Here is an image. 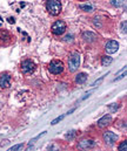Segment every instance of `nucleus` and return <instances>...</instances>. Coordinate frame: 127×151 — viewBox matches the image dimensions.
<instances>
[{
	"label": "nucleus",
	"instance_id": "obj_8",
	"mask_svg": "<svg viewBox=\"0 0 127 151\" xmlns=\"http://www.w3.org/2000/svg\"><path fill=\"white\" fill-rule=\"evenodd\" d=\"M12 83V76L8 73H2L0 75V88L2 89H7L11 87Z\"/></svg>",
	"mask_w": 127,
	"mask_h": 151
},
{
	"label": "nucleus",
	"instance_id": "obj_11",
	"mask_svg": "<svg viewBox=\"0 0 127 151\" xmlns=\"http://www.w3.org/2000/svg\"><path fill=\"white\" fill-rule=\"evenodd\" d=\"M112 116L111 115H105V116H102L99 121H98V127L100 128V129H105V128H107L108 125H111V123H112Z\"/></svg>",
	"mask_w": 127,
	"mask_h": 151
},
{
	"label": "nucleus",
	"instance_id": "obj_22",
	"mask_svg": "<svg viewBox=\"0 0 127 151\" xmlns=\"http://www.w3.org/2000/svg\"><path fill=\"white\" fill-rule=\"evenodd\" d=\"M121 31H123V33H125V34H126V21L121 24Z\"/></svg>",
	"mask_w": 127,
	"mask_h": 151
},
{
	"label": "nucleus",
	"instance_id": "obj_19",
	"mask_svg": "<svg viewBox=\"0 0 127 151\" xmlns=\"http://www.w3.org/2000/svg\"><path fill=\"white\" fill-rule=\"evenodd\" d=\"M66 115H67V114H65V115H62V116H60V117H57V118H55V119H54V121H52V124H53V125H54V124H57V123H58V122H60V121H61V119H64V118H65V116H66Z\"/></svg>",
	"mask_w": 127,
	"mask_h": 151
},
{
	"label": "nucleus",
	"instance_id": "obj_16",
	"mask_svg": "<svg viewBox=\"0 0 127 151\" xmlns=\"http://www.w3.org/2000/svg\"><path fill=\"white\" fill-rule=\"evenodd\" d=\"M79 8L83 9L84 12H92L93 11V6L92 5H80Z\"/></svg>",
	"mask_w": 127,
	"mask_h": 151
},
{
	"label": "nucleus",
	"instance_id": "obj_25",
	"mask_svg": "<svg viewBox=\"0 0 127 151\" xmlns=\"http://www.w3.org/2000/svg\"><path fill=\"white\" fill-rule=\"evenodd\" d=\"M79 1H85V0H79Z\"/></svg>",
	"mask_w": 127,
	"mask_h": 151
},
{
	"label": "nucleus",
	"instance_id": "obj_2",
	"mask_svg": "<svg viewBox=\"0 0 127 151\" xmlns=\"http://www.w3.org/2000/svg\"><path fill=\"white\" fill-rule=\"evenodd\" d=\"M80 66V54L78 52H73L68 58V70L71 73H74L78 70Z\"/></svg>",
	"mask_w": 127,
	"mask_h": 151
},
{
	"label": "nucleus",
	"instance_id": "obj_6",
	"mask_svg": "<svg viewBox=\"0 0 127 151\" xmlns=\"http://www.w3.org/2000/svg\"><path fill=\"white\" fill-rule=\"evenodd\" d=\"M12 41H13V37L8 31L0 29V46H2V47L9 46L12 43Z\"/></svg>",
	"mask_w": 127,
	"mask_h": 151
},
{
	"label": "nucleus",
	"instance_id": "obj_7",
	"mask_svg": "<svg viewBox=\"0 0 127 151\" xmlns=\"http://www.w3.org/2000/svg\"><path fill=\"white\" fill-rule=\"evenodd\" d=\"M102 139H104V142H105L106 145L112 147V145L115 144V142L118 139V136L114 132H112V131H105L102 134Z\"/></svg>",
	"mask_w": 127,
	"mask_h": 151
},
{
	"label": "nucleus",
	"instance_id": "obj_21",
	"mask_svg": "<svg viewBox=\"0 0 127 151\" xmlns=\"http://www.w3.org/2000/svg\"><path fill=\"white\" fill-rule=\"evenodd\" d=\"M126 75V68H125V69H124V70H123V73H121V74H120V75L118 76V77H117V78H115V80H114V81H118V80H120V78H123V77H124V76Z\"/></svg>",
	"mask_w": 127,
	"mask_h": 151
},
{
	"label": "nucleus",
	"instance_id": "obj_13",
	"mask_svg": "<svg viewBox=\"0 0 127 151\" xmlns=\"http://www.w3.org/2000/svg\"><path fill=\"white\" fill-rule=\"evenodd\" d=\"M86 80H87V74L86 73H79L78 75L75 76L74 82L78 83V84H83V83L86 82Z\"/></svg>",
	"mask_w": 127,
	"mask_h": 151
},
{
	"label": "nucleus",
	"instance_id": "obj_17",
	"mask_svg": "<svg viewBox=\"0 0 127 151\" xmlns=\"http://www.w3.org/2000/svg\"><path fill=\"white\" fill-rule=\"evenodd\" d=\"M118 150H120V151H126L127 150V141H123V142L119 144Z\"/></svg>",
	"mask_w": 127,
	"mask_h": 151
},
{
	"label": "nucleus",
	"instance_id": "obj_9",
	"mask_svg": "<svg viewBox=\"0 0 127 151\" xmlns=\"http://www.w3.org/2000/svg\"><path fill=\"white\" fill-rule=\"evenodd\" d=\"M95 142L94 139H91V138H83L81 141H79L78 143V148L79 149H84V150H87V149H92L95 147Z\"/></svg>",
	"mask_w": 127,
	"mask_h": 151
},
{
	"label": "nucleus",
	"instance_id": "obj_24",
	"mask_svg": "<svg viewBox=\"0 0 127 151\" xmlns=\"http://www.w3.org/2000/svg\"><path fill=\"white\" fill-rule=\"evenodd\" d=\"M8 22H9V24H14V19H13V18H9V19H8Z\"/></svg>",
	"mask_w": 127,
	"mask_h": 151
},
{
	"label": "nucleus",
	"instance_id": "obj_1",
	"mask_svg": "<svg viewBox=\"0 0 127 151\" xmlns=\"http://www.w3.org/2000/svg\"><path fill=\"white\" fill-rule=\"evenodd\" d=\"M45 6H46V11L53 17H57L61 13L62 6L59 0H47Z\"/></svg>",
	"mask_w": 127,
	"mask_h": 151
},
{
	"label": "nucleus",
	"instance_id": "obj_12",
	"mask_svg": "<svg viewBox=\"0 0 127 151\" xmlns=\"http://www.w3.org/2000/svg\"><path fill=\"white\" fill-rule=\"evenodd\" d=\"M81 39H84V41L88 42V43H92L98 40V37H97V34H94L92 32H84L81 34Z\"/></svg>",
	"mask_w": 127,
	"mask_h": 151
},
{
	"label": "nucleus",
	"instance_id": "obj_14",
	"mask_svg": "<svg viewBox=\"0 0 127 151\" xmlns=\"http://www.w3.org/2000/svg\"><path fill=\"white\" fill-rule=\"evenodd\" d=\"M112 61H113V59L111 56H108V55H104L101 58V65L102 66H108V65L112 63Z\"/></svg>",
	"mask_w": 127,
	"mask_h": 151
},
{
	"label": "nucleus",
	"instance_id": "obj_15",
	"mask_svg": "<svg viewBox=\"0 0 127 151\" xmlns=\"http://www.w3.org/2000/svg\"><path fill=\"white\" fill-rule=\"evenodd\" d=\"M125 1L126 0H111V4L114 7H121V6L125 5Z\"/></svg>",
	"mask_w": 127,
	"mask_h": 151
},
{
	"label": "nucleus",
	"instance_id": "obj_5",
	"mask_svg": "<svg viewBox=\"0 0 127 151\" xmlns=\"http://www.w3.org/2000/svg\"><path fill=\"white\" fill-rule=\"evenodd\" d=\"M64 69H65V66H64L62 61H60V60H53V61H51V63L48 66V70L53 75H60V74H62Z\"/></svg>",
	"mask_w": 127,
	"mask_h": 151
},
{
	"label": "nucleus",
	"instance_id": "obj_23",
	"mask_svg": "<svg viewBox=\"0 0 127 151\" xmlns=\"http://www.w3.org/2000/svg\"><path fill=\"white\" fill-rule=\"evenodd\" d=\"M113 104H114V106H110V107H108V108H110V109H111L112 111H113V110H117V108H118L117 103H113Z\"/></svg>",
	"mask_w": 127,
	"mask_h": 151
},
{
	"label": "nucleus",
	"instance_id": "obj_4",
	"mask_svg": "<svg viewBox=\"0 0 127 151\" xmlns=\"http://www.w3.org/2000/svg\"><path fill=\"white\" fill-rule=\"evenodd\" d=\"M20 70L24 75H30L36 70V63L30 59H25L20 63Z\"/></svg>",
	"mask_w": 127,
	"mask_h": 151
},
{
	"label": "nucleus",
	"instance_id": "obj_3",
	"mask_svg": "<svg viewBox=\"0 0 127 151\" xmlns=\"http://www.w3.org/2000/svg\"><path fill=\"white\" fill-rule=\"evenodd\" d=\"M66 29H67V25H66V22L62 21V20H57V21L51 26V32H52V34L55 35V37L62 35V34L66 32Z\"/></svg>",
	"mask_w": 127,
	"mask_h": 151
},
{
	"label": "nucleus",
	"instance_id": "obj_10",
	"mask_svg": "<svg viewBox=\"0 0 127 151\" xmlns=\"http://www.w3.org/2000/svg\"><path fill=\"white\" fill-rule=\"evenodd\" d=\"M118 49H119V43H118L115 40H110V41L106 43V46H105V50H106V53H108V54H113V53H115Z\"/></svg>",
	"mask_w": 127,
	"mask_h": 151
},
{
	"label": "nucleus",
	"instance_id": "obj_20",
	"mask_svg": "<svg viewBox=\"0 0 127 151\" xmlns=\"http://www.w3.org/2000/svg\"><path fill=\"white\" fill-rule=\"evenodd\" d=\"M24 148V145L22 144H18V145H14V147H12L9 151H14V150H20V149H22Z\"/></svg>",
	"mask_w": 127,
	"mask_h": 151
},
{
	"label": "nucleus",
	"instance_id": "obj_18",
	"mask_svg": "<svg viewBox=\"0 0 127 151\" xmlns=\"http://www.w3.org/2000/svg\"><path fill=\"white\" fill-rule=\"evenodd\" d=\"M74 136H75V131H70L68 134H66L65 138H66V139H72Z\"/></svg>",
	"mask_w": 127,
	"mask_h": 151
}]
</instances>
